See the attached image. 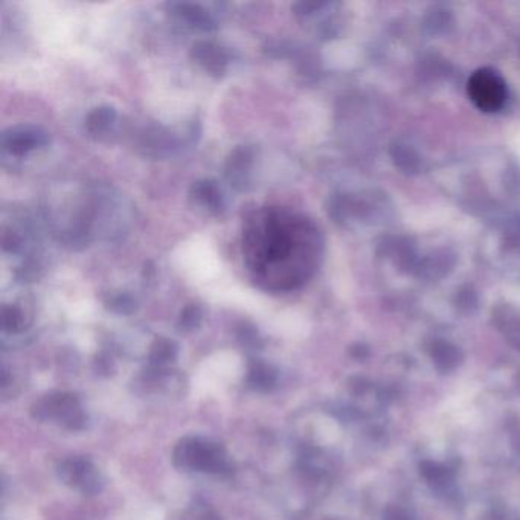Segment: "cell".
Here are the masks:
<instances>
[{
	"label": "cell",
	"mask_w": 520,
	"mask_h": 520,
	"mask_svg": "<svg viewBox=\"0 0 520 520\" xmlns=\"http://www.w3.org/2000/svg\"><path fill=\"white\" fill-rule=\"evenodd\" d=\"M249 267L270 290H292L307 283L321 255V238L312 222L280 209L249 219L244 232Z\"/></svg>",
	"instance_id": "1"
},
{
	"label": "cell",
	"mask_w": 520,
	"mask_h": 520,
	"mask_svg": "<svg viewBox=\"0 0 520 520\" xmlns=\"http://www.w3.org/2000/svg\"><path fill=\"white\" fill-rule=\"evenodd\" d=\"M173 466L182 472L231 476L234 464L222 444L205 437H185L173 450Z\"/></svg>",
	"instance_id": "2"
},
{
	"label": "cell",
	"mask_w": 520,
	"mask_h": 520,
	"mask_svg": "<svg viewBox=\"0 0 520 520\" xmlns=\"http://www.w3.org/2000/svg\"><path fill=\"white\" fill-rule=\"evenodd\" d=\"M31 417L39 423H54L71 432L83 431L87 426L86 411L74 392L54 391L42 395L31 406Z\"/></svg>",
	"instance_id": "3"
},
{
	"label": "cell",
	"mask_w": 520,
	"mask_h": 520,
	"mask_svg": "<svg viewBox=\"0 0 520 520\" xmlns=\"http://www.w3.org/2000/svg\"><path fill=\"white\" fill-rule=\"evenodd\" d=\"M58 479L84 496H97L106 487V479L86 456H69L55 467Z\"/></svg>",
	"instance_id": "4"
},
{
	"label": "cell",
	"mask_w": 520,
	"mask_h": 520,
	"mask_svg": "<svg viewBox=\"0 0 520 520\" xmlns=\"http://www.w3.org/2000/svg\"><path fill=\"white\" fill-rule=\"evenodd\" d=\"M470 100L482 112H498L508 97L507 83L492 69H479L467 84Z\"/></svg>",
	"instance_id": "5"
},
{
	"label": "cell",
	"mask_w": 520,
	"mask_h": 520,
	"mask_svg": "<svg viewBox=\"0 0 520 520\" xmlns=\"http://www.w3.org/2000/svg\"><path fill=\"white\" fill-rule=\"evenodd\" d=\"M136 394H164L167 397H183L187 394L188 382L182 374L170 368H153L147 370L133 380Z\"/></svg>",
	"instance_id": "6"
},
{
	"label": "cell",
	"mask_w": 520,
	"mask_h": 520,
	"mask_svg": "<svg viewBox=\"0 0 520 520\" xmlns=\"http://www.w3.org/2000/svg\"><path fill=\"white\" fill-rule=\"evenodd\" d=\"M48 142V133L36 126L10 127L2 135V145L14 156H25L29 151L45 147Z\"/></svg>",
	"instance_id": "7"
},
{
	"label": "cell",
	"mask_w": 520,
	"mask_h": 520,
	"mask_svg": "<svg viewBox=\"0 0 520 520\" xmlns=\"http://www.w3.org/2000/svg\"><path fill=\"white\" fill-rule=\"evenodd\" d=\"M191 57L206 72L216 75V77L225 74L226 69H228V52L216 43L206 42V40L194 43L193 48H191Z\"/></svg>",
	"instance_id": "8"
},
{
	"label": "cell",
	"mask_w": 520,
	"mask_h": 520,
	"mask_svg": "<svg viewBox=\"0 0 520 520\" xmlns=\"http://www.w3.org/2000/svg\"><path fill=\"white\" fill-rule=\"evenodd\" d=\"M254 162V148L238 145L226 162V177L237 190H243L248 183L249 171Z\"/></svg>",
	"instance_id": "9"
},
{
	"label": "cell",
	"mask_w": 520,
	"mask_h": 520,
	"mask_svg": "<svg viewBox=\"0 0 520 520\" xmlns=\"http://www.w3.org/2000/svg\"><path fill=\"white\" fill-rule=\"evenodd\" d=\"M246 386L252 391L270 392L277 388L278 371L270 363L261 359H251L246 373Z\"/></svg>",
	"instance_id": "10"
},
{
	"label": "cell",
	"mask_w": 520,
	"mask_h": 520,
	"mask_svg": "<svg viewBox=\"0 0 520 520\" xmlns=\"http://www.w3.org/2000/svg\"><path fill=\"white\" fill-rule=\"evenodd\" d=\"M191 197L212 214L223 211V197L219 185L214 180H199L191 187Z\"/></svg>",
	"instance_id": "11"
},
{
	"label": "cell",
	"mask_w": 520,
	"mask_h": 520,
	"mask_svg": "<svg viewBox=\"0 0 520 520\" xmlns=\"http://www.w3.org/2000/svg\"><path fill=\"white\" fill-rule=\"evenodd\" d=\"M171 10L179 19L187 22L193 28L202 29V31H212V29L216 28V22L211 19L208 11L200 7V5L173 4L171 5Z\"/></svg>",
	"instance_id": "12"
},
{
	"label": "cell",
	"mask_w": 520,
	"mask_h": 520,
	"mask_svg": "<svg viewBox=\"0 0 520 520\" xmlns=\"http://www.w3.org/2000/svg\"><path fill=\"white\" fill-rule=\"evenodd\" d=\"M179 354L176 342L168 338H158L148 351V363L153 368H168Z\"/></svg>",
	"instance_id": "13"
},
{
	"label": "cell",
	"mask_w": 520,
	"mask_h": 520,
	"mask_svg": "<svg viewBox=\"0 0 520 520\" xmlns=\"http://www.w3.org/2000/svg\"><path fill=\"white\" fill-rule=\"evenodd\" d=\"M116 119V110L110 106H100L92 109L86 116V130L90 135H103L110 129Z\"/></svg>",
	"instance_id": "14"
},
{
	"label": "cell",
	"mask_w": 520,
	"mask_h": 520,
	"mask_svg": "<svg viewBox=\"0 0 520 520\" xmlns=\"http://www.w3.org/2000/svg\"><path fill=\"white\" fill-rule=\"evenodd\" d=\"M173 520H222L216 511L212 510L202 499L191 502L185 510L177 513Z\"/></svg>",
	"instance_id": "15"
},
{
	"label": "cell",
	"mask_w": 520,
	"mask_h": 520,
	"mask_svg": "<svg viewBox=\"0 0 520 520\" xmlns=\"http://www.w3.org/2000/svg\"><path fill=\"white\" fill-rule=\"evenodd\" d=\"M2 330L4 333H20L25 330V316L16 305H5L2 309Z\"/></svg>",
	"instance_id": "16"
},
{
	"label": "cell",
	"mask_w": 520,
	"mask_h": 520,
	"mask_svg": "<svg viewBox=\"0 0 520 520\" xmlns=\"http://www.w3.org/2000/svg\"><path fill=\"white\" fill-rule=\"evenodd\" d=\"M203 312L199 305L190 304L180 312L177 327L182 331H194L202 324Z\"/></svg>",
	"instance_id": "17"
},
{
	"label": "cell",
	"mask_w": 520,
	"mask_h": 520,
	"mask_svg": "<svg viewBox=\"0 0 520 520\" xmlns=\"http://www.w3.org/2000/svg\"><path fill=\"white\" fill-rule=\"evenodd\" d=\"M109 309L118 315H132L136 310V301L127 293H121L110 299Z\"/></svg>",
	"instance_id": "18"
},
{
	"label": "cell",
	"mask_w": 520,
	"mask_h": 520,
	"mask_svg": "<svg viewBox=\"0 0 520 520\" xmlns=\"http://www.w3.org/2000/svg\"><path fill=\"white\" fill-rule=\"evenodd\" d=\"M240 341L243 342L246 347H257L258 345V334L254 327H248L243 325L240 330Z\"/></svg>",
	"instance_id": "19"
},
{
	"label": "cell",
	"mask_w": 520,
	"mask_h": 520,
	"mask_svg": "<svg viewBox=\"0 0 520 520\" xmlns=\"http://www.w3.org/2000/svg\"><path fill=\"white\" fill-rule=\"evenodd\" d=\"M97 365L98 373L110 374V371H112V362L107 357H98Z\"/></svg>",
	"instance_id": "20"
}]
</instances>
